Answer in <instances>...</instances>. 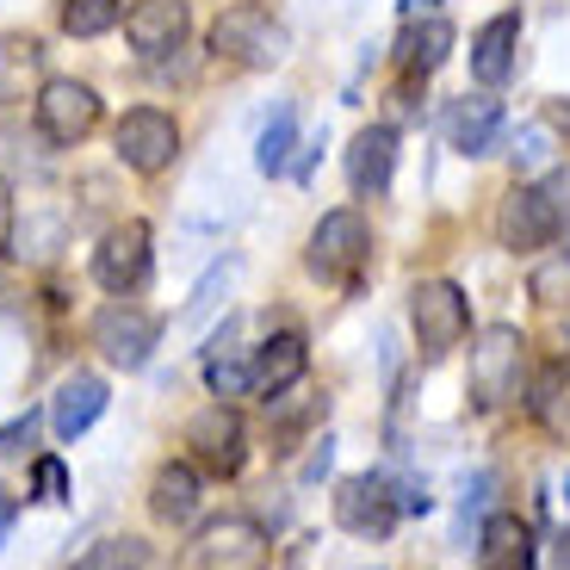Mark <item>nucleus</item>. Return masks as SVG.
Listing matches in <instances>:
<instances>
[{
	"label": "nucleus",
	"instance_id": "nucleus-8",
	"mask_svg": "<svg viewBox=\"0 0 570 570\" xmlns=\"http://www.w3.org/2000/svg\"><path fill=\"white\" fill-rule=\"evenodd\" d=\"M267 558H273V546L248 514L205 521L199 540H193V570H267Z\"/></svg>",
	"mask_w": 570,
	"mask_h": 570
},
{
	"label": "nucleus",
	"instance_id": "nucleus-33",
	"mask_svg": "<svg viewBox=\"0 0 570 570\" xmlns=\"http://www.w3.org/2000/svg\"><path fill=\"white\" fill-rule=\"evenodd\" d=\"M564 502H570V471H564Z\"/></svg>",
	"mask_w": 570,
	"mask_h": 570
},
{
	"label": "nucleus",
	"instance_id": "nucleus-3",
	"mask_svg": "<svg viewBox=\"0 0 570 570\" xmlns=\"http://www.w3.org/2000/svg\"><path fill=\"white\" fill-rule=\"evenodd\" d=\"M372 261V236L360 212H328L323 224L311 229V248H304V267L323 285H354Z\"/></svg>",
	"mask_w": 570,
	"mask_h": 570
},
{
	"label": "nucleus",
	"instance_id": "nucleus-6",
	"mask_svg": "<svg viewBox=\"0 0 570 570\" xmlns=\"http://www.w3.org/2000/svg\"><path fill=\"white\" fill-rule=\"evenodd\" d=\"M156 342H161V323L130 298L106 304V311L94 316V347H100V360L118 372H142L149 354H156Z\"/></svg>",
	"mask_w": 570,
	"mask_h": 570
},
{
	"label": "nucleus",
	"instance_id": "nucleus-30",
	"mask_svg": "<svg viewBox=\"0 0 570 570\" xmlns=\"http://www.w3.org/2000/svg\"><path fill=\"white\" fill-rule=\"evenodd\" d=\"M13 521H19V497H13V490H0V546H7Z\"/></svg>",
	"mask_w": 570,
	"mask_h": 570
},
{
	"label": "nucleus",
	"instance_id": "nucleus-23",
	"mask_svg": "<svg viewBox=\"0 0 570 570\" xmlns=\"http://www.w3.org/2000/svg\"><path fill=\"white\" fill-rule=\"evenodd\" d=\"M292 149H298V112H292V106H279V112L267 118V130H261L255 168L261 174H285V168H292Z\"/></svg>",
	"mask_w": 570,
	"mask_h": 570
},
{
	"label": "nucleus",
	"instance_id": "nucleus-21",
	"mask_svg": "<svg viewBox=\"0 0 570 570\" xmlns=\"http://www.w3.org/2000/svg\"><path fill=\"white\" fill-rule=\"evenodd\" d=\"M528 415L546 428V434H552L558 446H570V360H552V366L533 379Z\"/></svg>",
	"mask_w": 570,
	"mask_h": 570
},
{
	"label": "nucleus",
	"instance_id": "nucleus-5",
	"mask_svg": "<svg viewBox=\"0 0 570 570\" xmlns=\"http://www.w3.org/2000/svg\"><path fill=\"white\" fill-rule=\"evenodd\" d=\"M186 446H193V465L212 471V478H236L248 459V422L236 403H205L193 422H186Z\"/></svg>",
	"mask_w": 570,
	"mask_h": 570
},
{
	"label": "nucleus",
	"instance_id": "nucleus-13",
	"mask_svg": "<svg viewBox=\"0 0 570 570\" xmlns=\"http://www.w3.org/2000/svg\"><path fill=\"white\" fill-rule=\"evenodd\" d=\"M186 31H193V7L186 0H130L125 38L137 57H168V50L186 43Z\"/></svg>",
	"mask_w": 570,
	"mask_h": 570
},
{
	"label": "nucleus",
	"instance_id": "nucleus-11",
	"mask_svg": "<svg viewBox=\"0 0 570 570\" xmlns=\"http://www.w3.org/2000/svg\"><path fill=\"white\" fill-rule=\"evenodd\" d=\"M335 521H342L354 540H385L391 528L403 521L397 509V484L391 478H342V490H335Z\"/></svg>",
	"mask_w": 570,
	"mask_h": 570
},
{
	"label": "nucleus",
	"instance_id": "nucleus-31",
	"mask_svg": "<svg viewBox=\"0 0 570 570\" xmlns=\"http://www.w3.org/2000/svg\"><path fill=\"white\" fill-rule=\"evenodd\" d=\"M7 236H13V193L0 180V248H7Z\"/></svg>",
	"mask_w": 570,
	"mask_h": 570
},
{
	"label": "nucleus",
	"instance_id": "nucleus-9",
	"mask_svg": "<svg viewBox=\"0 0 570 570\" xmlns=\"http://www.w3.org/2000/svg\"><path fill=\"white\" fill-rule=\"evenodd\" d=\"M31 106H38V130H43L50 142H62V149H75L87 130L100 125V94H94L87 81H69V75L43 81Z\"/></svg>",
	"mask_w": 570,
	"mask_h": 570
},
{
	"label": "nucleus",
	"instance_id": "nucleus-7",
	"mask_svg": "<svg viewBox=\"0 0 570 570\" xmlns=\"http://www.w3.org/2000/svg\"><path fill=\"white\" fill-rule=\"evenodd\" d=\"M558 229H564V212L546 186H514L509 199L497 205V243L514 248V255H533V248L558 243Z\"/></svg>",
	"mask_w": 570,
	"mask_h": 570
},
{
	"label": "nucleus",
	"instance_id": "nucleus-10",
	"mask_svg": "<svg viewBox=\"0 0 570 570\" xmlns=\"http://www.w3.org/2000/svg\"><path fill=\"white\" fill-rule=\"evenodd\" d=\"M112 142H118V161H125V168H137V174H161L174 156H180V125H174V118L161 112V106H137V112L118 118Z\"/></svg>",
	"mask_w": 570,
	"mask_h": 570
},
{
	"label": "nucleus",
	"instance_id": "nucleus-2",
	"mask_svg": "<svg viewBox=\"0 0 570 570\" xmlns=\"http://www.w3.org/2000/svg\"><path fill=\"white\" fill-rule=\"evenodd\" d=\"M410 328H415V347H422V360L453 354V347L471 335V298L459 292L453 279H422V285L410 292Z\"/></svg>",
	"mask_w": 570,
	"mask_h": 570
},
{
	"label": "nucleus",
	"instance_id": "nucleus-25",
	"mask_svg": "<svg viewBox=\"0 0 570 570\" xmlns=\"http://www.w3.org/2000/svg\"><path fill=\"white\" fill-rule=\"evenodd\" d=\"M149 564V546L130 540V533H112V540L87 546L81 558H75V570H142Z\"/></svg>",
	"mask_w": 570,
	"mask_h": 570
},
{
	"label": "nucleus",
	"instance_id": "nucleus-4",
	"mask_svg": "<svg viewBox=\"0 0 570 570\" xmlns=\"http://www.w3.org/2000/svg\"><path fill=\"white\" fill-rule=\"evenodd\" d=\"M521 328L490 323L478 342H471V403L478 410H502V403L521 391Z\"/></svg>",
	"mask_w": 570,
	"mask_h": 570
},
{
	"label": "nucleus",
	"instance_id": "nucleus-16",
	"mask_svg": "<svg viewBox=\"0 0 570 570\" xmlns=\"http://www.w3.org/2000/svg\"><path fill=\"white\" fill-rule=\"evenodd\" d=\"M106 403H112V391H106L100 372H75V379H62L57 391V410H50V428H57V441H81L87 428L106 415Z\"/></svg>",
	"mask_w": 570,
	"mask_h": 570
},
{
	"label": "nucleus",
	"instance_id": "nucleus-22",
	"mask_svg": "<svg viewBox=\"0 0 570 570\" xmlns=\"http://www.w3.org/2000/svg\"><path fill=\"white\" fill-rule=\"evenodd\" d=\"M453 50V26L446 19H428V26H410L403 31V69L410 75H434Z\"/></svg>",
	"mask_w": 570,
	"mask_h": 570
},
{
	"label": "nucleus",
	"instance_id": "nucleus-26",
	"mask_svg": "<svg viewBox=\"0 0 570 570\" xmlns=\"http://www.w3.org/2000/svg\"><path fill=\"white\" fill-rule=\"evenodd\" d=\"M118 19H125L118 0H62V31H69V38H100Z\"/></svg>",
	"mask_w": 570,
	"mask_h": 570
},
{
	"label": "nucleus",
	"instance_id": "nucleus-18",
	"mask_svg": "<svg viewBox=\"0 0 570 570\" xmlns=\"http://www.w3.org/2000/svg\"><path fill=\"white\" fill-rule=\"evenodd\" d=\"M205 502V484H199V465H186V459H168L156 471V484H149V514L168 521V528H186Z\"/></svg>",
	"mask_w": 570,
	"mask_h": 570
},
{
	"label": "nucleus",
	"instance_id": "nucleus-27",
	"mask_svg": "<svg viewBox=\"0 0 570 570\" xmlns=\"http://www.w3.org/2000/svg\"><path fill=\"white\" fill-rule=\"evenodd\" d=\"M205 385L229 403V397H243V391H255V372H248L243 354H217L212 347V354H205Z\"/></svg>",
	"mask_w": 570,
	"mask_h": 570
},
{
	"label": "nucleus",
	"instance_id": "nucleus-1",
	"mask_svg": "<svg viewBox=\"0 0 570 570\" xmlns=\"http://www.w3.org/2000/svg\"><path fill=\"white\" fill-rule=\"evenodd\" d=\"M212 50H217L224 62H236V69H273V62H285L292 38H285V26L267 13V7H255V0H236L229 13H217Z\"/></svg>",
	"mask_w": 570,
	"mask_h": 570
},
{
	"label": "nucleus",
	"instance_id": "nucleus-32",
	"mask_svg": "<svg viewBox=\"0 0 570 570\" xmlns=\"http://www.w3.org/2000/svg\"><path fill=\"white\" fill-rule=\"evenodd\" d=\"M552 564L570 570V533H552Z\"/></svg>",
	"mask_w": 570,
	"mask_h": 570
},
{
	"label": "nucleus",
	"instance_id": "nucleus-19",
	"mask_svg": "<svg viewBox=\"0 0 570 570\" xmlns=\"http://www.w3.org/2000/svg\"><path fill=\"white\" fill-rule=\"evenodd\" d=\"M478 564L484 570H533V528L521 514L497 509L478 533Z\"/></svg>",
	"mask_w": 570,
	"mask_h": 570
},
{
	"label": "nucleus",
	"instance_id": "nucleus-24",
	"mask_svg": "<svg viewBox=\"0 0 570 570\" xmlns=\"http://www.w3.org/2000/svg\"><path fill=\"white\" fill-rule=\"evenodd\" d=\"M38 43L31 38H0V100H26V81L38 75Z\"/></svg>",
	"mask_w": 570,
	"mask_h": 570
},
{
	"label": "nucleus",
	"instance_id": "nucleus-17",
	"mask_svg": "<svg viewBox=\"0 0 570 570\" xmlns=\"http://www.w3.org/2000/svg\"><path fill=\"white\" fill-rule=\"evenodd\" d=\"M446 142H453L459 156H490L502 142V100H490V94L453 100L446 106Z\"/></svg>",
	"mask_w": 570,
	"mask_h": 570
},
{
	"label": "nucleus",
	"instance_id": "nucleus-15",
	"mask_svg": "<svg viewBox=\"0 0 570 570\" xmlns=\"http://www.w3.org/2000/svg\"><path fill=\"white\" fill-rule=\"evenodd\" d=\"M304 366H311V347H304L298 328H279V335H267V342L248 354V372H255V391L261 397H279V391H292L304 379Z\"/></svg>",
	"mask_w": 570,
	"mask_h": 570
},
{
	"label": "nucleus",
	"instance_id": "nucleus-28",
	"mask_svg": "<svg viewBox=\"0 0 570 570\" xmlns=\"http://www.w3.org/2000/svg\"><path fill=\"white\" fill-rule=\"evenodd\" d=\"M31 497L38 502H69V471H62L57 453H43L38 465H31Z\"/></svg>",
	"mask_w": 570,
	"mask_h": 570
},
{
	"label": "nucleus",
	"instance_id": "nucleus-12",
	"mask_svg": "<svg viewBox=\"0 0 570 570\" xmlns=\"http://www.w3.org/2000/svg\"><path fill=\"white\" fill-rule=\"evenodd\" d=\"M94 279L112 292V298H130L142 279H149V224H112L94 248Z\"/></svg>",
	"mask_w": 570,
	"mask_h": 570
},
{
	"label": "nucleus",
	"instance_id": "nucleus-20",
	"mask_svg": "<svg viewBox=\"0 0 570 570\" xmlns=\"http://www.w3.org/2000/svg\"><path fill=\"white\" fill-rule=\"evenodd\" d=\"M514 43H521V13H497L471 38V75L484 87H502L514 75Z\"/></svg>",
	"mask_w": 570,
	"mask_h": 570
},
{
	"label": "nucleus",
	"instance_id": "nucleus-14",
	"mask_svg": "<svg viewBox=\"0 0 570 570\" xmlns=\"http://www.w3.org/2000/svg\"><path fill=\"white\" fill-rule=\"evenodd\" d=\"M391 174H397V130L391 125H366L347 149V186L354 199H385Z\"/></svg>",
	"mask_w": 570,
	"mask_h": 570
},
{
	"label": "nucleus",
	"instance_id": "nucleus-29",
	"mask_svg": "<svg viewBox=\"0 0 570 570\" xmlns=\"http://www.w3.org/2000/svg\"><path fill=\"white\" fill-rule=\"evenodd\" d=\"M31 434H38V415H31V410L19 415V422H7V428H0V465L26 453V446H31Z\"/></svg>",
	"mask_w": 570,
	"mask_h": 570
}]
</instances>
